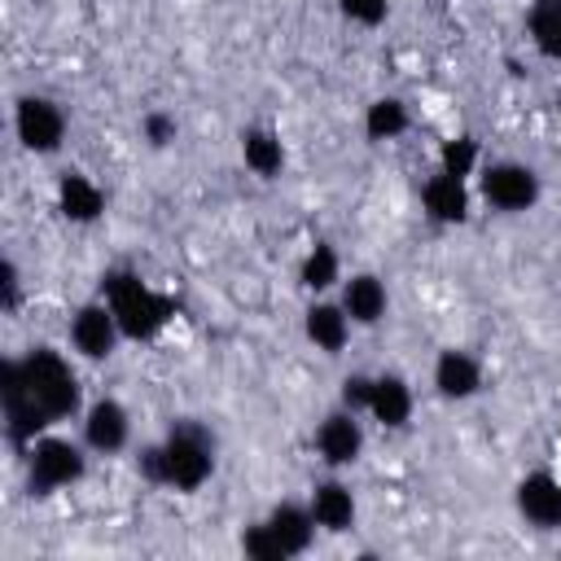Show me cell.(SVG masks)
Here are the masks:
<instances>
[{"label":"cell","instance_id":"cell-1","mask_svg":"<svg viewBox=\"0 0 561 561\" xmlns=\"http://www.w3.org/2000/svg\"><path fill=\"white\" fill-rule=\"evenodd\" d=\"M140 473L153 486L171 491H197L215 473V438L197 421H175L162 443L140 451Z\"/></svg>","mask_w":561,"mask_h":561},{"label":"cell","instance_id":"cell-14","mask_svg":"<svg viewBox=\"0 0 561 561\" xmlns=\"http://www.w3.org/2000/svg\"><path fill=\"white\" fill-rule=\"evenodd\" d=\"M342 307H346V316H351V324H377L381 316H386V307H390V294H386V280L377 276V272H351L346 280H342V298H337Z\"/></svg>","mask_w":561,"mask_h":561},{"label":"cell","instance_id":"cell-29","mask_svg":"<svg viewBox=\"0 0 561 561\" xmlns=\"http://www.w3.org/2000/svg\"><path fill=\"white\" fill-rule=\"evenodd\" d=\"M18 298H22V276H18V263L4 259L0 263V307L4 311H18Z\"/></svg>","mask_w":561,"mask_h":561},{"label":"cell","instance_id":"cell-20","mask_svg":"<svg viewBox=\"0 0 561 561\" xmlns=\"http://www.w3.org/2000/svg\"><path fill=\"white\" fill-rule=\"evenodd\" d=\"M241 162H245L254 175H263V180L280 175V167H285L280 131H272V127H245V131H241Z\"/></svg>","mask_w":561,"mask_h":561},{"label":"cell","instance_id":"cell-13","mask_svg":"<svg viewBox=\"0 0 561 561\" xmlns=\"http://www.w3.org/2000/svg\"><path fill=\"white\" fill-rule=\"evenodd\" d=\"M421 206H425V215H430L434 224H465V219H469V206H473L469 180L447 175V171L430 175V180L421 184Z\"/></svg>","mask_w":561,"mask_h":561},{"label":"cell","instance_id":"cell-15","mask_svg":"<svg viewBox=\"0 0 561 561\" xmlns=\"http://www.w3.org/2000/svg\"><path fill=\"white\" fill-rule=\"evenodd\" d=\"M351 329H355V324H351L346 307H342V302H329V298L311 302L307 316H302V333H307V342H311L316 351H324V355H337V351L346 346Z\"/></svg>","mask_w":561,"mask_h":561},{"label":"cell","instance_id":"cell-22","mask_svg":"<svg viewBox=\"0 0 561 561\" xmlns=\"http://www.w3.org/2000/svg\"><path fill=\"white\" fill-rule=\"evenodd\" d=\"M526 31L548 61H561V0H535L526 13Z\"/></svg>","mask_w":561,"mask_h":561},{"label":"cell","instance_id":"cell-17","mask_svg":"<svg viewBox=\"0 0 561 561\" xmlns=\"http://www.w3.org/2000/svg\"><path fill=\"white\" fill-rule=\"evenodd\" d=\"M368 416L381 421L386 430H403L408 416H412V386H408L399 373H377V377H373Z\"/></svg>","mask_w":561,"mask_h":561},{"label":"cell","instance_id":"cell-28","mask_svg":"<svg viewBox=\"0 0 561 561\" xmlns=\"http://www.w3.org/2000/svg\"><path fill=\"white\" fill-rule=\"evenodd\" d=\"M368 399H373V377H368V373H351V377L342 381V408L368 412Z\"/></svg>","mask_w":561,"mask_h":561},{"label":"cell","instance_id":"cell-4","mask_svg":"<svg viewBox=\"0 0 561 561\" xmlns=\"http://www.w3.org/2000/svg\"><path fill=\"white\" fill-rule=\"evenodd\" d=\"M26 473H31V491L35 495H53L61 486H75L88 473V456L79 443L61 438V434H39L26 447Z\"/></svg>","mask_w":561,"mask_h":561},{"label":"cell","instance_id":"cell-26","mask_svg":"<svg viewBox=\"0 0 561 561\" xmlns=\"http://www.w3.org/2000/svg\"><path fill=\"white\" fill-rule=\"evenodd\" d=\"M140 131H145V140H149L153 149H167V145L175 140L180 123H175V114H167V110H149V114L140 118Z\"/></svg>","mask_w":561,"mask_h":561},{"label":"cell","instance_id":"cell-27","mask_svg":"<svg viewBox=\"0 0 561 561\" xmlns=\"http://www.w3.org/2000/svg\"><path fill=\"white\" fill-rule=\"evenodd\" d=\"M342 18L359 22V26H381L386 13H390V0H337Z\"/></svg>","mask_w":561,"mask_h":561},{"label":"cell","instance_id":"cell-24","mask_svg":"<svg viewBox=\"0 0 561 561\" xmlns=\"http://www.w3.org/2000/svg\"><path fill=\"white\" fill-rule=\"evenodd\" d=\"M478 167H482V149H478V140H473V136H451V140H443V145H438V171L469 180Z\"/></svg>","mask_w":561,"mask_h":561},{"label":"cell","instance_id":"cell-2","mask_svg":"<svg viewBox=\"0 0 561 561\" xmlns=\"http://www.w3.org/2000/svg\"><path fill=\"white\" fill-rule=\"evenodd\" d=\"M101 298L114 307L118 329H123V337H131V342L158 337V333L171 324V316H175V298L158 294L153 285H145V280H140L136 272H127V267L105 272Z\"/></svg>","mask_w":561,"mask_h":561},{"label":"cell","instance_id":"cell-7","mask_svg":"<svg viewBox=\"0 0 561 561\" xmlns=\"http://www.w3.org/2000/svg\"><path fill=\"white\" fill-rule=\"evenodd\" d=\"M13 131L22 140V149L31 153H57L66 140V114L53 96H18L13 105Z\"/></svg>","mask_w":561,"mask_h":561},{"label":"cell","instance_id":"cell-8","mask_svg":"<svg viewBox=\"0 0 561 561\" xmlns=\"http://www.w3.org/2000/svg\"><path fill=\"white\" fill-rule=\"evenodd\" d=\"M123 329H118V316L105 298L96 302H83L75 316H70V346L83 355V359H110L114 346H118Z\"/></svg>","mask_w":561,"mask_h":561},{"label":"cell","instance_id":"cell-3","mask_svg":"<svg viewBox=\"0 0 561 561\" xmlns=\"http://www.w3.org/2000/svg\"><path fill=\"white\" fill-rule=\"evenodd\" d=\"M22 381L31 390V399L48 412V421H66L79 412L83 403V386H79V373L70 368V359L53 346H31L22 359Z\"/></svg>","mask_w":561,"mask_h":561},{"label":"cell","instance_id":"cell-16","mask_svg":"<svg viewBox=\"0 0 561 561\" xmlns=\"http://www.w3.org/2000/svg\"><path fill=\"white\" fill-rule=\"evenodd\" d=\"M311 517H316V526L320 530H329V535H342V530H351L355 526V495H351V486L346 482H337V478H329V482H316V491H311Z\"/></svg>","mask_w":561,"mask_h":561},{"label":"cell","instance_id":"cell-18","mask_svg":"<svg viewBox=\"0 0 561 561\" xmlns=\"http://www.w3.org/2000/svg\"><path fill=\"white\" fill-rule=\"evenodd\" d=\"M263 522L272 526V535L280 539V548H285L289 557H302V552L311 548L316 530H320L316 517H311V504H294V500H280Z\"/></svg>","mask_w":561,"mask_h":561},{"label":"cell","instance_id":"cell-30","mask_svg":"<svg viewBox=\"0 0 561 561\" xmlns=\"http://www.w3.org/2000/svg\"><path fill=\"white\" fill-rule=\"evenodd\" d=\"M557 114H561V96H557Z\"/></svg>","mask_w":561,"mask_h":561},{"label":"cell","instance_id":"cell-12","mask_svg":"<svg viewBox=\"0 0 561 561\" xmlns=\"http://www.w3.org/2000/svg\"><path fill=\"white\" fill-rule=\"evenodd\" d=\"M478 390H482V364L460 346L438 351V359H434V394L447 399V403H465Z\"/></svg>","mask_w":561,"mask_h":561},{"label":"cell","instance_id":"cell-23","mask_svg":"<svg viewBox=\"0 0 561 561\" xmlns=\"http://www.w3.org/2000/svg\"><path fill=\"white\" fill-rule=\"evenodd\" d=\"M412 127V114L399 96H377L368 110H364V136L368 140H394Z\"/></svg>","mask_w":561,"mask_h":561},{"label":"cell","instance_id":"cell-10","mask_svg":"<svg viewBox=\"0 0 561 561\" xmlns=\"http://www.w3.org/2000/svg\"><path fill=\"white\" fill-rule=\"evenodd\" d=\"M517 500V513L535 526V530H557L561 526V478L548 473V469H535L517 482L513 491Z\"/></svg>","mask_w":561,"mask_h":561},{"label":"cell","instance_id":"cell-5","mask_svg":"<svg viewBox=\"0 0 561 561\" xmlns=\"http://www.w3.org/2000/svg\"><path fill=\"white\" fill-rule=\"evenodd\" d=\"M0 408H4V434H9L13 447H31V443L53 425L48 412L31 399L18 359H4V364H0Z\"/></svg>","mask_w":561,"mask_h":561},{"label":"cell","instance_id":"cell-6","mask_svg":"<svg viewBox=\"0 0 561 561\" xmlns=\"http://www.w3.org/2000/svg\"><path fill=\"white\" fill-rule=\"evenodd\" d=\"M478 193H482L486 206H495V210H504V215H522V210H530V206L539 202L543 188H539V171H535V167L504 158V162L482 167Z\"/></svg>","mask_w":561,"mask_h":561},{"label":"cell","instance_id":"cell-25","mask_svg":"<svg viewBox=\"0 0 561 561\" xmlns=\"http://www.w3.org/2000/svg\"><path fill=\"white\" fill-rule=\"evenodd\" d=\"M241 552L254 557V561H285V557H289V552L280 548V539L272 535L267 522H259V526H250V530L241 535Z\"/></svg>","mask_w":561,"mask_h":561},{"label":"cell","instance_id":"cell-9","mask_svg":"<svg viewBox=\"0 0 561 561\" xmlns=\"http://www.w3.org/2000/svg\"><path fill=\"white\" fill-rule=\"evenodd\" d=\"M316 451L329 469H346L359 460L364 451V425H359V412L351 408H337L329 412L320 425H316Z\"/></svg>","mask_w":561,"mask_h":561},{"label":"cell","instance_id":"cell-21","mask_svg":"<svg viewBox=\"0 0 561 561\" xmlns=\"http://www.w3.org/2000/svg\"><path fill=\"white\" fill-rule=\"evenodd\" d=\"M298 280H302V289L307 294H329L337 280H342V259H337V250L329 245V241H316L311 250H307V259H302V267H298Z\"/></svg>","mask_w":561,"mask_h":561},{"label":"cell","instance_id":"cell-19","mask_svg":"<svg viewBox=\"0 0 561 561\" xmlns=\"http://www.w3.org/2000/svg\"><path fill=\"white\" fill-rule=\"evenodd\" d=\"M57 210H61V219H70V224H96L101 210H105V193H101L88 175L66 171V175L57 180Z\"/></svg>","mask_w":561,"mask_h":561},{"label":"cell","instance_id":"cell-11","mask_svg":"<svg viewBox=\"0 0 561 561\" xmlns=\"http://www.w3.org/2000/svg\"><path fill=\"white\" fill-rule=\"evenodd\" d=\"M131 443V416L118 399H96L83 412V447H92L96 456H114Z\"/></svg>","mask_w":561,"mask_h":561}]
</instances>
